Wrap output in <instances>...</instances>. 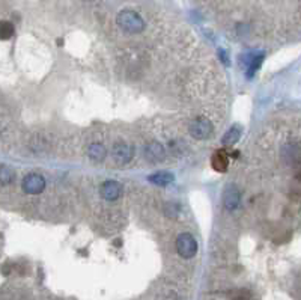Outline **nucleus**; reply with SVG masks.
Instances as JSON below:
<instances>
[{
	"mask_svg": "<svg viewBox=\"0 0 301 300\" xmlns=\"http://www.w3.org/2000/svg\"><path fill=\"white\" fill-rule=\"evenodd\" d=\"M14 35V26L9 22H0V40H9Z\"/></svg>",
	"mask_w": 301,
	"mask_h": 300,
	"instance_id": "dca6fc26",
	"label": "nucleus"
},
{
	"mask_svg": "<svg viewBox=\"0 0 301 300\" xmlns=\"http://www.w3.org/2000/svg\"><path fill=\"white\" fill-rule=\"evenodd\" d=\"M244 65L247 67V77L252 79L255 74L259 71L263 59H265V51H259V53H253V54H242Z\"/></svg>",
	"mask_w": 301,
	"mask_h": 300,
	"instance_id": "423d86ee",
	"label": "nucleus"
},
{
	"mask_svg": "<svg viewBox=\"0 0 301 300\" xmlns=\"http://www.w3.org/2000/svg\"><path fill=\"white\" fill-rule=\"evenodd\" d=\"M113 159L119 164H127L134 156V148L127 142H116L113 146Z\"/></svg>",
	"mask_w": 301,
	"mask_h": 300,
	"instance_id": "39448f33",
	"label": "nucleus"
},
{
	"mask_svg": "<svg viewBox=\"0 0 301 300\" xmlns=\"http://www.w3.org/2000/svg\"><path fill=\"white\" fill-rule=\"evenodd\" d=\"M148 180L155 184V185H160V187H164V185H169L171 183H173L175 177L172 172H167V171H160V172H155L152 175H149Z\"/></svg>",
	"mask_w": 301,
	"mask_h": 300,
	"instance_id": "9b49d317",
	"label": "nucleus"
},
{
	"mask_svg": "<svg viewBox=\"0 0 301 300\" xmlns=\"http://www.w3.org/2000/svg\"><path fill=\"white\" fill-rule=\"evenodd\" d=\"M15 172L12 167L6 166V164H0V184L8 185L14 181Z\"/></svg>",
	"mask_w": 301,
	"mask_h": 300,
	"instance_id": "4468645a",
	"label": "nucleus"
},
{
	"mask_svg": "<svg viewBox=\"0 0 301 300\" xmlns=\"http://www.w3.org/2000/svg\"><path fill=\"white\" fill-rule=\"evenodd\" d=\"M211 166L217 172H226L229 167V156L224 149H217L211 156Z\"/></svg>",
	"mask_w": 301,
	"mask_h": 300,
	"instance_id": "1a4fd4ad",
	"label": "nucleus"
},
{
	"mask_svg": "<svg viewBox=\"0 0 301 300\" xmlns=\"http://www.w3.org/2000/svg\"><path fill=\"white\" fill-rule=\"evenodd\" d=\"M239 201H241V193L239 190L234 184H228L224 189V193H223V204H224V208L228 211H234L238 205H239Z\"/></svg>",
	"mask_w": 301,
	"mask_h": 300,
	"instance_id": "0eeeda50",
	"label": "nucleus"
},
{
	"mask_svg": "<svg viewBox=\"0 0 301 300\" xmlns=\"http://www.w3.org/2000/svg\"><path fill=\"white\" fill-rule=\"evenodd\" d=\"M164 213L167 217H178L181 213V205L175 201H171L164 205Z\"/></svg>",
	"mask_w": 301,
	"mask_h": 300,
	"instance_id": "2eb2a0df",
	"label": "nucleus"
},
{
	"mask_svg": "<svg viewBox=\"0 0 301 300\" xmlns=\"http://www.w3.org/2000/svg\"><path fill=\"white\" fill-rule=\"evenodd\" d=\"M188 131H190V135L193 139L196 140H205L208 139L213 131H214V125L213 122L208 119V118H196L192 124H190V128H188Z\"/></svg>",
	"mask_w": 301,
	"mask_h": 300,
	"instance_id": "7ed1b4c3",
	"label": "nucleus"
},
{
	"mask_svg": "<svg viewBox=\"0 0 301 300\" xmlns=\"http://www.w3.org/2000/svg\"><path fill=\"white\" fill-rule=\"evenodd\" d=\"M145 156L148 160L150 162H161L164 157H166V151H164V148L161 143L158 142H150L146 145L145 148Z\"/></svg>",
	"mask_w": 301,
	"mask_h": 300,
	"instance_id": "9d476101",
	"label": "nucleus"
},
{
	"mask_svg": "<svg viewBox=\"0 0 301 300\" xmlns=\"http://www.w3.org/2000/svg\"><path fill=\"white\" fill-rule=\"evenodd\" d=\"M122 195V185L115 180H107L101 185V196L106 201H116Z\"/></svg>",
	"mask_w": 301,
	"mask_h": 300,
	"instance_id": "6e6552de",
	"label": "nucleus"
},
{
	"mask_svg": "<svg viewBox=\"0 0 301 300\" xmlns=\"http://www.w3.org/2000/svg\"><path fill=\"white\" fill-rule=\"evenodd\" d=\"M87 156L93 160V162H103L107 156V151H106V148L104 145L101 143H92L87 149Z\"/></svg>",
	"mask_w": 301,
	"mask_h": 300,
	"instance_id": "ddd939ff",
	"label": "nucleus"
},
{
	"mask_svg": "<svg viewBox=\"0 0 301 300\" xmlns=\"http://www.w3.org/2000/svg\"><path fill=\"white\" fill-rule=\"evenodd\" d=\"M297 178L301 181V167H300V169H298V172H297Z\"/></svg>",
	"mask_w": 301,
	"mask_h": 300,
	"instance_id": "f3484780",
	"label": "nucleus"
},
{
	"mask_svg": "<svg viewBox=\"0 0 301 300\" xmlns=\"http://www.w3.org/2000/svg\"><path fill=\"white\" fill-rule=\"evenodd\" d=\"M241 135H242L241 125L235 124V125H232V127L224 133V136H223V143H224L226 146H232V145H235V143L241 139Z\"/></svg>",
	"mask_w": 301,
	"mask_h": 300,
	"instance_id": "f8f14e48",
	"label": "nucleus"
},
{
	"mask_svg": "<svg viewBox=\"0 0 301 300\" xmlns=\"http://www.w3.org/2000/svg\"><path fill=\"white\" fill-rule=\"evenodd\" d=\"M116 23L127 33H140L146 27L145 20L140 17V14L133 9L121 11L116 17Z\"/></svg>",
	"mask_w": 301,
	"mask_h": 300,
	"instance_id": "f257e3e1",
	"label": "nucleus"
},
{
	"mask_svg": "<svg viewBox=\"0 0 301 300\" xmlns=\"http://www.w3.org/2000/svg\"><path fill=\"white\" fill-rule=\"evenodd\" d=\"M199 251V246H197V241L194 240V237L188 232H184V234H179L178 238H176V252L179 254L181 258L184 259H192L196 256Z\"/></svg>",
	"mask_w": 301,
	"mask_h": 300,
	"instance_id": "f03ea898",
	"label": "nucleus"
},
{
	"mask_svg": "<svg viewBox=\"0 0 301 300\" xmlns=\"http://www.w3.org/2000/svg\"><path fill=\"white\" fill-rule=\"evenodd\" d=\"M45 189V178L40 174H29L23 180V190L29 195H40Z\"/></svg>",
	"mask_w": 301,
	"mask_h": 300,
	"instance_id": "20e7f679",
	"label": "nucleus"
}]
</instances>
